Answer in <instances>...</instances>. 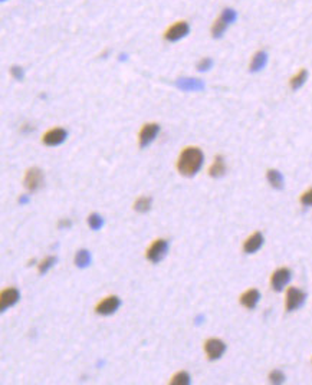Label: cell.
I'll use <instances>...</instances> for the list:
<instances>
[{
	"label": "cell",
	"mask_w": 312,
	"mask_h": 385,
	"mask_svg": "<svg viewBox=\"0 0 312 385\" xmlns=\"http://www.w3.org/2000/svg\"><path fill=\"white\" fill-rule=\"evenodd\" d=\"M305 299H307L305 292H302L298 288H289L287 292V311L288 312L296 311L298 308L304 305Z\"/></svg>",
	"instance_id": "52a82bcc"
},
{
	"label": "cell",
	"mask_w": 312,
	"mask_h": 385,
	"mask_svg": "<svg viewBox=\"0 0 312 385\" xmlns=\"http://www.w3.org/2000/svg\"><path fill=\"white\" fill-rule=\"evenodd\" d=\"M167 252H168V241L164 239H158L147 250V259L151 263H158L166 257Z\"/></svg>",
	"instance_id": "3957f363"
},
{
	"label": "cell",
	"mask_w": 312,
	"mask_h": 385,
	"mask_svg": "<svg viewBox=\"0 0 312 385\" xmlns=\"http://www.w3.org/2000/svg\"><path fill=\"white\" fill-rule=\"evenodd\" d=\"M56 260H58V259L53 256L46 257L44 262H41V265H39V273H41V275H45V273H46V272H48V270H49V269L56 263Z\"/></svg>",
	"instance_id": "cb8c5ba5"
},
{
	"label": "cell",
	"mask_w": 312,
	"mask_h": 385,
	"mask_svg": "<svg viewBox=\"0 0 312 385\" xmlns=\"http://www.w3.org/2000/svg\"><path fill=\"white\" fill-rule=\"evenodd\" d=\"M121 306V300L118 296H108L102 302H99L96 305V313L104 315V316H110L112 313H115L118 311V308Z\"/></svg>",
	"instance_id": "9c48e42d"
},
{
	"label": "cell",
	"mask_w": 312,
	"mask_h": 385,
	"mask_svg": "<svg viewBox=\"0 0 312 385\" xmlns=\"http://www.w3.org/2000/svg\"><path fill=\"white\" fill-rule=\"evenodd\" d=\"M212 66H213V61H212L210 58H203L200 62L197 64V69H199L200 72H206V71H209Z\"/></svg>",
	"instance_id": "484cf974"
},
{
	"label": "cell",
	"mask_w": 312,
	"mask_h": 385,
	"mask_svg": "<svg viewBox=\"0 0 312 385\" xmlns=\"http://www.w3.org/2000/svg\"><path fill=\"white\" fill-rule=\"evenodd\" d=\"M151 203H153V200H151L150 197H140V198L135 201L134 209H135L137 212H140V213H147V212L151 209Z\"/></svg>",
	"instance_id": "44dd1931"
},
{
	"label": "cell",
	"mask_w": 312,
	"mask_h": 385,
	"mask_svg": "<svg viewBox=\"0 0 312 385\" xmlns=\"http://www.w3.org/2000/svg\"><path fill=\"white\" fill-rule=\"evenodd\" d=\"M204 161L203 151L197 147H187L180 154L177 161V170L186 177H193L200 171Z\"/></svg>",
	"instance_id": "6da1fadb"
},
{
	"label": "cell",
	"mask_w": 312,
	"mask_h": 385,
	"mask_svg": "<svg viewBox=\"0 0 312 385\" xmlns=\"http://www.w3.org/2000/svg\"><path fill=\"white\" fill-rule=\"evenodd\" d=\"M1 1H4V0H1Z\"/></svg>",
	"instance_id": "f546056e"
},
{
	"label": "cell",
	"mask_w": 312,
	"mask_h": 385,
	"mask_svg": "<svg viewBox=\"0 0 312 385\" xmlns=\"http://www.w3.org/2000/svg\"><path fill=\"white\" fill-rule=\"evenodd\" d=\"M170 384L171 385H189L190 384V375H189L187 372H184V371L177 372V374H176V375L171 378Z\"/></svg>",
	"instance_id": "7402d4cb"
},
{
	"label": "cell",
	"mask_w": 312,
	"mask_h": 385,
	"mask_svg": "<svg viewBox=\"0 0 312 385\" xmlns=\"http://www.w3.org/2000/svg\"><path fill=\"white\" fill-rule=\"evenodd\" d=\"M72 224H71V221H68V220H62L61 223H59V227H71Z\"/></svg>",
	"instance_id": "f1b7e54d"
},
{
	"label": "cell",
	"mask_w": 312,
	"mask_h": 385,
	"mask_svg": "<svg viewBox=\"0 0 312 385\" xmlns=\"http://www.w3.org/2000/svg\"><path fill=\"white\" fill-rule=\"evenodd\" d=\"M267 64V53L265 50H259L253 55L252 61H250V66H249V71L250 72H259L262 71Z\"/></svg>",
	"instance_id": "2e32d148"
},
{
	"label": "cell",
	"mask_w": 312,
	"mask_h": 385,
	"mask_svg": "<svg viewBox=\"0 0 312 385\" xmlns=\"http://www.w3.org/2000/svg\"><path fill=\"white\" fill-rule=\"evenodd\" d=\"M266 177L269 184L273 189H276V190H282L284 189V175H282V172H279L278 170H269Z\"/></svg>",
	"instance_id": "ac0fdd59"
},
{
	"label": "cell",
	"mask_w": 312,
	"mask_h": 385,
	"mask_svg": "<svg viewBox=\"0 0 312 385\" xmlns=\"http://www.w3.org/2000/svg\"><path fill=\"white\" fill-rule=\"evenodd\" d=\"M269 381H270L272 384H282V383H285V375H284L282 371L275 369V371H272V372L269 374Z\"/></svg>",
	"instance_id": "d4e9b609"
},
{
	"label": "cell",
	"mask_w": 312,
	"mask_h": 385,
	"mask_svg": "<svg viewBox=\"0 0 312 385\" xmlns=\"http://www.w3.org/2000/svg\"><path fill=\"white\" fill-rule=\"evenodd\" d=\"M177 88H180L181 91H193V92H197V91H203L204 89V84L201 82L200 79H194V78H181L176 82Z\"/></svg>",
	"instance_id": "5bb4252c"
},
{
	"label": "cell",
	"mask_w": 312,
	"mask_h": 385,
	"mask_svg": "<svg viewBox=\"0 0 312 385\" xmlns=\"http://www.w3.org/2000/svg\"><path fill=\"white\" fill-rule=\"evenodd\" d=\"M10 72H12V75H13L15 79L23 81V78H24V71H23V68H21V66H12Z\"/></svg>",
	"instance_id": "83f0119b"
},
{
	"label": "cell",
	"mask_w": 312,
	"mask_h": 385,
	"mask_svg": "<svg viewBox=\"0 0 312 385\" xmlns=\"http://www.w3.org/2000/svg\"><path fill=\"white\" fill-rule=\"evenodd\" d=\"M204 349H206V354H207V358L215 361V360H219L224 354L226 351V345L220 339H216V338H210L207 339L204 343Z\"/></svg>",
	"instance_id": "ba28073f"
},
{
	"label": "cell",
	"mask_w": 312,
	"mask_h": 385,
	"mask_svg": "<svg viewBox=\"0 0 312 385\" xmlns=\"http://www.w3.org/2000/svg\"><path fill=\"white\" fill-rule=\"evenodd\" d=\"M307 79H308V71H307V69H301L295 76L290 78L289 81L290 88H292L293 91L299 89L301 86H304V84L307 82Z\"/></svg>",
	"instance_id": "d6986e66"
},
{
	"label": "cell",
	"mask_w": 312,
	"mask_h": 385,
	"mask_svg": "<svg viewBox=\"0 0 312 385\" xmlns=\"http://www.w3.org/2000/svg\"><path fill=\"white\" fill-rule=\"evenodd\" d=\"M301 203L307 207H312V189L305 192L301 195Z\"/></svg>",
	"instance_id": "4316f807"
},
{
	"label": "cell",
	"mask_w": 312,
	"mask_h": 385,
	"mask_svg": "<svg viewBox=\"0 0 312 385\" xmlns=\"http://www.w3.org/2000/svg\"><path fill=\"white\" fill-rule=\"evenodd\" d=\"M44 186V174L39 168L33 167V168H29L26 171L24 175V187L29 190V192H38L41 187Z\"/></svg>",
	"instance_id": "277c9868"
},
{
	"label": "cell",
	"mask_w": 312,
	"mask_h": 385,
	"mask_svg": "<svg viewBox=\"0 0 312 385\" xmlns=\"http://www.w3.org/2000/svg\"><path fill=\"white\" fill-rule=\"evenodd\" d=\"M236 19H238V13H236L235 9H230V7L224 9L222 12V15L215 21L213 26H212V36L216 38V39L222 38L223 33L227 29V26L232 24Z\"/></svg>",
	"instance_id": "7a4b0ae2"
},
{
	"label": "cell",
	"mask_w": 312,
	"mask_h": 385,
	"mask_svg": "<svg viewBox=\"0 0 312 385\" xmlns=\"http://www.w3.org/2000/svg\"><path fill=\"white\" fill-rule=\"evenodd\" d=\"M290 276H292V273H290L289 269H287V267H279V269H276V270L273 272L272 278H270L272 289L276 290V292H281V290L289 283Z\"/></svg>",
	"instance_id": "8992f818"
},
{
	"label": "cell",
	"mask_w": 312,
	"mask_h": 385,
	"mask_svg": "<svg viewBox=\"0 0 312 385\" xmlns=\"http://www.w3.org/2000/svg\"><path fill=\"white\" fill-rule=\"evenodd\" d=\"M88 224L92 230L96 232V230H99V229L102 227V224H104V218H102L99 214L96 213L91 214V216L88 217Z\"/></svg>",
	"instance_id": "603a6c76"
},
{
	"label": "cell",
	"mask_w": 312,
	"mask_h": 385,
	"mask_svg": "<svg viewBox=\"0 0 312 385\" xmlns=\"http://www.w3.org/2000/svg\"><path fill=\"white\" fill-rule=\"evenodd\" d=\"M75 265L81 269L84 267H88L91 265V253L88 250L82 249V250H78L76 255H75Z\"/></svg>",
	"instance_id": "ffe728a7"
},
{
	"label": "cell",
	"mask_w": 312,
	"mask_h": 385,
	"mask_svg": "<svg viewBox=\"0 0 312 385\" xmlns=\"http://www.w3.org/2000/svg\"><path fill=\"white\" fill-rule=\"evenodd\" d=\"M19 299H21V293H19L18 289L9 288V289L3 290V292H1V296H0V312H4L7 308L16 305Z\"/></svg>",
	"instance_id": "7c38bea8"
},
{
	"label": "cell",
	"mask_w": 312,
	"mask_h": 385,
	"mask_svg": "<svg viewBox=\"0 0 312 385\" xmlns=\"http://www.w3.org/2000/svg\"><path fill=\"white\" fill-rule=\"evenodd\" d=\"M158 131H160L158 124H153V122L151 124H145L140 131V147L141 148L148 147L156 140Z\"/></svg>",
	"instance_id": "30bf717a"
},
{
	"label": "cell",
	"mask_w": 312,
	"mask_h": 385,
	"mask_svg": "<svg viewBox=\"0 0 312 385\" xmlns=\"http://www.w3.org/2000/svg\"><path fill=\"white\" fill-rule=\"evenodd\" d=\"M68 132L64 128L49 129L44 135V144L48 147H56L61 145L67 140Z\"/></svg>",
	"instance_id": "8fae6325"
},
{
	"label": "cell",
	"mask_w": 312,
	"mask_h": 385,
	"mask_svg": "<svg viewBox=\"0 0 312 385\" xmlns=\"http://www.w3.org/2000/svg\"><path fill=\"white\" fill-rule=\"evenodd\" d=\"M189 32H190V26H189L187 22H177L171 27L167 29L164 38L170 42H177L180 39L186 38L189 35Z\"/></svg>",
	"instance_id": "5b68a950"
},
{
	"label": "cell",
	"mask_w": 312,
	"mask_h": 385,
	"mask_svg": "<svg viewBox=\"0 0 312 385\" xmlns=\"http://www.w3.org/2000/svg\"><path fill=\"white\" fill-rule=\"evenodd\" d=\"M226 172V163L223 160L222 155H217L212 164V167L209 168V174L215 178H219V177H223Z\"/></svg>",
	"instance_id": "e0dca14e"
},
{
	"label": "cell",
	"mask_w": 312,
	"mask_h": 385,
	"mask_svg": "<svg viewBox=\"0 0 312 385\" xmlns=\"http://www.w3.org/2000/svg\"><path fill=\"white\" fill-rule=\"evenodd\" d=\"M262 244H264V236L261 232H256L246 240L243 244V250L247 255H252V253H256L262 247Z\"/></svg>",
	"instance_id": "4fadbf2b"
},
{
	"label": "cell",
	"mask_w": 312,
	"mask_h": 385,
	"mask_svg": "<svg viewBox=\"0 0 312 385\" xmlns=\"http://www.w3.org/2000/svg\"><path fill=\"white\" fill-rule=\"evenodd\" d=\"M261 299V293L256 289H249L240 296V303L247 309H255L258 302Z\"/></svg>",
	"instance_id": "9a60e30c"
}]
</instances>
